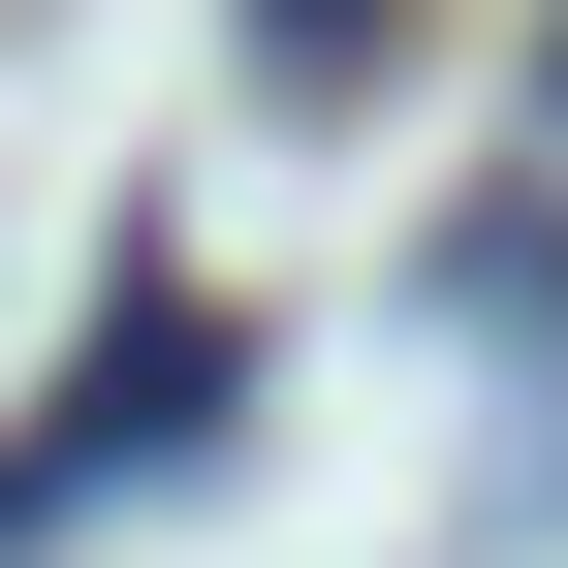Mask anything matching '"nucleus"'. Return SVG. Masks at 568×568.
<instances>
[{"label": "nucleus", "mask_w": 568, "mask_h": 568, "mask_svg": "<svg viewBox=\"0 0 568 568\" xmlns=\"http://www.w3.org/2000/svg\"><path fill=\"white\" fill-rule=\"evenodd\" d=\"M190 443H222V316H190V284H126V316H95V379H63V443H32V474H190Z\"/></svg>", "instance_id": "f257e3e1"}, {"label": "nucleus", "mask_w": 568, "mask_h": 568, "mask_svg": "<svg viewBox=\"0 0 568 568\" xmlns=\"http://www.w3.org/2000/svg\"><path fill=\"white\" fill-rule=\"evenodd\" d=\"M410 63V0H253V95H379Z\"/></svg>", "instance_id": "f03ea898"}, {"label": "nucleus", "mask_w": 568, "mask_h": 568, "mask_svg": "<svg viewBox=\"0 0 568 568\" xmlns=\"http://www.w3.org/2000/svg\"><path fill=\"white\" fill-rule=\"evenodd\" d=\"M537 159H568V32H537Z\"/></svg>", "instance_id": "7ed1b4c3"}]
</instances>
